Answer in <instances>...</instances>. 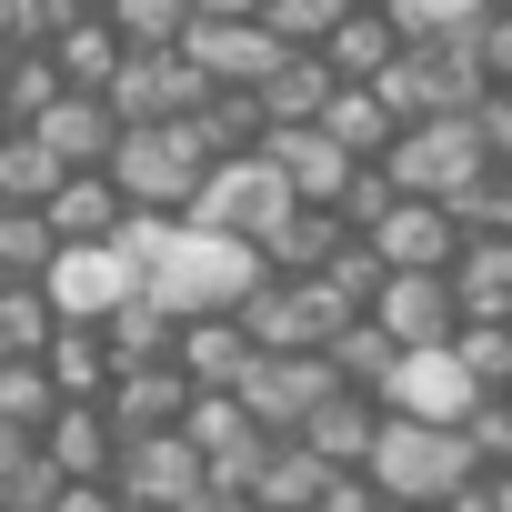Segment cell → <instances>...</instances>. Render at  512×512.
Here are the masks:
<instances>
[{
    "label": "cell",
    "mask_w": 512,
    "mask_h": 512,
    "mask_svg": "<svg viewBox=\"0 0 512 512\" xmlns=\"http://www.w3.org/2000/svg\"><path fill=\"white\" fill-rule=\"evenodd\" d=\"M121 251H131V292L161 302L171 322L181 312H241V292L272 272L251 231H211L191 211H131L121 221Z\"/></svg>",
    "instance_id": "6da1fadb"
},
{
    "label": "cell",
    "mask_w": 512,
    "mask_h": 512,
    "mask_svg": "<svg viewBox=\"0 0 512 512\" xmlns=\"http://www.w3.org/2000/svg\"><path fill=\"white\" fill-rule=\"evenodd\" d=\"M362 472H372V492H382V502H472V492H482L472 432H462V422L392 412V402H382V432H372Z\"/></svg>",
    "instance_id": "7a4b0ae2"
},
{
    "label": "cell",
    "mask_w": 512,
    "mask_h": 512,
    "mask_svg": "<svg viewBox=\"0 0 512 512\" xmlns=\"http://www.w3.org/2000/svg\"><path fill=\"white\" fill-rule=\"evenodd\" d=\"M292 201H302V191L282 181V161H272L262 141H241V151H211V161H201V181H191V201H181V211H191V221H211V231H251V241H262Z\"/></svg>",
    "instance_id": "3957f363"
},
{
    "label": "cell",
    "mask_w": 512,
    "mask_h": 512,
    "mask_svg": "<svg viewBox=\"0 0 512 512\" xmlns=\"http://www.w3.org/2000/svg\"><path fill=\"white\" fill-rule=\"evenodd\" d=\"M482 161H492L482 111H422V121H402V131L382 141V161H372V171H382L392 191H432V201H442V191H462Z\"/></svg>",
    "instance_id": "277c9868"
},
{
    "label": "cell",
    "mask_w": 512,
    "mask_h": 512,
    "mask_svg": "<svg viewBox=\"0 0 512 512\" xmlns=\"http://www.w3.org/2000/svg\"><path fill=\"white\" fill-rule=\"evenodd\" d=\"M201 141H191V121H121L111 131V181H121V201L131 211H181L191 201V181H201Z\"/></svg>",
    "instance_id": "5b68a950"
},
{
    "label": "cell",
    "mask_w": 512,
    "mask_h": 512,
    "mask_svg": "<svg viewBox=\"0 0 512 512\" xmlns=\"http://www.w3.org/2000/svg\"><path fill=\"white\" fill-rule=\"evenodd\" d=\"M111 502H181V512H201V502H211L201 442H191L181 422L121 432V442H111Z\"/></svg>",
    "instance_id": "8992f818"
},
{
    "label": "cell",
    "mask_w": 512,
    "mask_h": 512,
    "mask_svg": "<svg viewBox=\"0 0 512 512\" xmlns=\"http://www.w3.org/2000/svg\"><path fill=\"white\" fill-rule=\"evenodd\" d=\"M181 51H191V71L211 81V91H251V81H272V61L292 51L262 11H191L181 21Z\"/></svg>",
    "instance_id": "52a82bcc"
},
{
    "label": "cell",
    "mask_w": 512,
    "mask_h": 512,
    "mask_svg": "<svg viewBox=\"0 0 512 512\" xmlns=\"http://www.w3.org/2000/svg\"><path fill=\"white\" fill-rule=\"evenodd\" d=\"M181 432L201 442L211 502H221V492H251V472H262V452L282 442V432H262V422L241 412V392H201V382H191V402H181Z\"/></svg>",
    "instance_id": "ba28073f"
},
{
    "label": "cell",
    "mask_w": 512,
    "mask_h": 512,
    "mask_svg": "<svg viewBox=\"0 0 512 512\" xmlns=\"http://www.w3.org/2000/svg\"><path fill=\"white\" fill-rule=\"evenodd\" d=\"M352 231L372 241V262H382V272H432V262H452V241H462L452 211H442L432 191H382Z\"/></svg>",
    "instance_id": "9c48e42d"
},
{
    "label": "cell",
    "mask_w": 512,
    "mask_h": 512,
    "mask_svg": "<svg viewBox=\"0 0 512 512\" xmlns=\"http://www.w3.org/2000/svg\"><path fill=\"white\" fill-rule=\"evenodd\" d=\"M121 292H131V251H121V231H101V241H51L41 302H51L61 322H101Z\"/></svg>",
    "instance_id": "30bf717a"
},
{
    "label": "cell",
    "mask_w": 512,
    "mask_h": 512,
    "mask_svg": "<svg viewBox=\"0 0 512 512\" xmlns=\"http://www.w3.org/2000/svg\"><path fill=\"white\" fill-rule=\"evenodd\" d=\"M201 91H211V81L191 71V51H181V41L121 51V61H111V81H101V101H111L121 121H181V111H191Z\"/></svg>",
    "instance_id": "8fae6325"
},
{
    "label": "cell",
    "mask_w": 512,
    "mask_h": 512,
    "mask_svg": "<svg viewBox=\"0 0 512 512\" xmlns=\"http://www.w3.org/2000/svg\"><path fill=\"white\" fill-rule=\"evenodd\" d=\"M372 392H382L392 412H422V422H462L482 382L462 372V352H452V342H402V352L382 362V382H372Z\"/></svg>",
    "instance_id": "7c38bea8"
},
{
    "label": "cell",
    "mask_w": 512,
    "mask_h": 512,
    "mask_svg": "<svg viewBox=\"0 0 512 512\" xmlns=\"http://www.w3.org/2000/svg\"><path fill=\"white\" fill-rule=\"evenodd\" d=\"M332 382H342L332 352H251V372H241L231 392H241V412L262 422V432H302V412H312Z\"/></svg>",
    "instance_id": "4fadbf2b"
},
{
    "label": "cell",
    "mask_w": 512,
    "mask_h": 512,
    "mask_svg": "<svg viewBox=\"0 0 512 512\" xmlns=\"http://www.w3.org/2000/svg\"><path fill=\"white\" fill-rule=\"evenodd\" d=\"M362 312H372L392 342H452V322H462V302H452L442 262H432V272H382Z\"/></svg>",
    "instance_id": "5bb4252c"
},
{
    "label": "cell",
    "mask_w": 512,
    "mask_h": 512,
    "mask_svg": "<svg viewBox=\"0 0 512 512\" xmlns=\"http://www.w3.org/2000/svg\"><path fill=\"white\" fill-rule=\"evenodd\" d=\"M251 352H262V342L241 332V312H181V332H171V362H181L201 392H231V382L251 372Z\"/></svg>",
    "instance_id": "9a60e30c"
},
{
    "label": "cell",
    "mask_w": 512,
    "mask_h": 512,
    "mask_svg": "<svg viewBox=\"0 0 512 512\" xmlns=\"http://www.w3.org/2000/svg\"><path fill=\"white\" fill-rule=\"evenodd\" d=\"M21 131H41V141L61 151V171H71V161H111V131H121V111H111L101 91L61 81V91H51V101H41V111L21 121Z\"/></svg>",
    "instance_id": "2e32d148"
},
{
    "label": "cell",
    "mask_w": 512,
    "mask_h": 512,
    "mask_svg": "<svg viewBox=\"0 0 512 512\" xmlns=\"http://www.w3.org/2000/svg\"><path fill=\"white\" fill-rule=\"evenodd\" d=\"M41 211H51V231H61V241H101V231H121V221H131V201H121V181H111L101 161H71V171L51 181V201H41Z\"/></svg>",
    "instance_id": "e0dca14e"
},
{
    "label": "cell",
    "mask_w": 512,
    "mask_h": 512,
    "mask_svg": "<svg viewBox=\"0 0 512 512\" xmlns=\"http://www.w3.org/2000/svg\"><path fill=\"white\" fill-rule=\"evenodd\" d=\"M111 412L101 402H51V422H41V452L61 462V482H111Z\"/></svg>",
    "instance_id": "ac0fdd59"
},
{
    "label": "cell",
    "mask_w": 512,
    "mask_h": 512,
    "mask_svg": "<svg viewBox=\"0 0 512 512\" xmlns=\"http://www.w3.org/2000/svg\"><path fill=\"white\" fill-rule=\"evenodd\" d=\"M41 51H51V71H61V81H81V91H101V81H111V61H121L131 41L111 31V11H81V0H71V11L51 21V41H41Z\"/></svg>",
    "instance_id": "d6986e66"
},
{
    "label": "cell",
    "mask_w": 512,
    "mask_h": 512,
    "mask_svg": "<svg viewBox=\"0 0 512 512\" xmlns=\"http://www.w3.org/2000/svg\"><path fill=\"white\" fill-rule=\"evenodd\" d=\"M372 432H382V392L362 402V382H332V392L302 412V432H292V442H312V452H332V462H362V452H372Z\"/></svg>",
    "instance_id": "ffe728a7"
},
{
    "label": "cell",
    "mask_w": 512,
    "mask_h": 512,
    "mask_svg": "<svg viewBox=\"0 0 512 512\" xmlns=\"http://www.w3.org/2000/svg\"><path fill=\"white\" fill-rule=\"evenodd\" d=\"M442 282H452L462 312H502L512 302V231H462L452 262H442Z\"/></svg>",
    "instance_id": "44dd1931"
},
{
    "label": "cell",
    "mask_w": 512,
    "mask_h": 512,
    "mask_svg": "<svg viewBox=\"0 0 512 512\" xmlns=\"http://www.w3.org/2000/svg\"><path fill=\"white\" fill-rule=\"evenodd\" d=\"M41 372L61 382V402H101V392H111V332H101V322H51Z\"/></svg>",
    "instance_id": "7402d4cb"
},
{
    "label": "cell",
    "mask_w": 512,
    "mask_h": 512,
    "mask_svg": "<svg viewBox=\"0 0 512 512\" xmlns=\"http://www.w3.org/2000/svg\"><path fill=\"white\" fill-rule=\"evenodd\" d=\"M342 231H352V221H342L332 201H292V211L262 231V262H272V272H322Z\"/></svg>",
    "instance_id": "603a6c76"
},
{
    "label": "cell",
    "mask_w": 512,
    "mask_h": 512,
    "mask_svg": "<svg viewBox=\"0 0 512 512\" xmlns=\"http://www.w3.org/2000/svg\"><path fill=\"white\" fill-rule=\"evenodd\" d=\"M312 51H322V61H332L342 81H372V71H382V61L402 51V31L382 21V0H352V11H342V21H332V31L312 41Z\"/></svg>",
    "instance_id": "cb8c5ba5"
},
{
    "label": "cell",
    "mask_w": 512,
    "mask_h": 512,
    "mask_svg": "<svg viewBox=\"0 0 512 512\" xmlns=\"http://www.w3.org/2000/svg\"><path fill=\"white\" fill-rule=\"evenodd\" d=\"M332 61L322 51H282L272 61V81H251V101H262V121H322V101H332Z\"/></svg>",
    "instance_id": "d4e9b609"
},
{
    "label": "cell",
    "mask_w": 512,
    "mask_h": 512,
    "mask_svg": "<svg viewBox=\"0 0 512 512\" xmlns=\"http://www.w3.org/2000/svg\"><path fill=\"white\" fill-rule=\"evenodd\" d=\"M322 131H332L352 161H382V141H392L402 121L382 111V91H372V81H332V101H322Z\"/></svg>",
    "instance_id": "484cf974"
},
{
    "label": "cell",
    "mask_w": 512,
    "mask_h": 512,
    "mask_svg": "<svg viewBox=\"0 0 512 512\" xmlns=\"http://www.w3.org/2000/svg\"><path fill=\"white\" fill-rule=\"evenodd\" d=\"M51 211L41 201H0V282H41V262H51Z\"/></svg>",
    "instance_id": "4316f807"
},
{
    "label": "cell",
    "mask_w": 512,
    "mask_h": 512,
    "mask_svg": "<svg viewBox=\"0 0 512 512\" xmlns=\"http://www.w3.org/2000/svg\"><path fill=\"white\" fill-rule=\"evenodd\" d=\"M472 11H482V0H382V21H392L402 41H462Z\"/></svg>",
    "instance_id": "83f0119b"
},
{
    "label": "cell",
    "mask_w": 512,
    "mask_h": 512,
    "mask_svg": "<svg viewBox=\"0 0 512 512\" xmlns=\"http://www.w3.org/2000/svg\"><path fill=\"white\" fill-rule=\"evenodd\" d=\"M51 91H61L51 51H11V61H0V121H31V111H41Z\"/></svg>",
    "instance_id": "f1b7e54d"
},
{
    "label": "cell",
    "mask_w": 512,
    "mask_h": 512,
    "mask_svg": "<svg viewBox=\"0 0 512 512\" xmlns=\"http://www.w3.org/2000/svg\"><path fill=\"white\" fill-rule=\"evenodd\" d=\"M101 11H111V31H121L131 51H151V41H181L191 0H101Z\"/></svg>",
    "instance_id": "f546056e"
},
{
    "label": "cell",
    "mask_w": 512,
    "mask_h": 512,
    "mask_svg": "<svg viewBox=\"0 0 512 512\" xmlns=\"http://www.w3.org/2000/svg\"><path fill=\"white\" fill-rule=\"evenodd\" d=\"M462 432H472V462H512V392H472Z\"/></svg>",
    "instance_id": "4dcf8cb0"
},
{
    "label": "cell",
    "mask_w": 512,
    "mask_h": 512,
    "mask_svg": "<svg viewBox=\"0 0 512 512\" xmlns=\"http://www.w3.org/2000/svg\"><path fill=\"white\" fill-rule=\"evenodd\" d=\"M342 11H352V0H262V21H272V31L292 41V51H312V41H322V31H332Z\"/></svg>",
    "instance_id": "1f68e13d"
},
{
    "label": "cell",
    "mask_w": 512,
    "mask_h": 512,
    "mask_svg": "<svg viewBox=\"0 0 512 512\" xmlns=\"http://www.w3.org/2000/svg\"><path fill=\"white\" fill-rule=\"evenodd\" d=\"M61 11H71V0H0V41H11V51H41Z\"/></svg>",
    "instance_id": "d6a6232c"
},
{
    "label": "cell",
    "mask_w": 512,
    "mask_h": 512,
    "mask_svg": "<svg viewBox=\"0 0 512 512\" xmlns=\"http://www.w3.org/2000/svg\"><path fill=\"white\" fill-rule=\"evenodd\" d=\"M472 111H482V141H492V161H512V91L492 81V91H482Z\"/></svg>",
    "instance_id": "836d02e7"
},
{
    "label": "cell",
    "mask_w": 512,
    "mask_h": 512,
    "mask_svg": "<svg viewBox=\"0 0 512 512\" xmlns=\"http://www.w3.org/2000/svg\"><path fill=\"white\" fill-rule=\"evenodd\" d=\"M21 452H31V432H21V422H11V412H0V472H11V462H21Z\"/></svg>",
    "instance_id": "e575fe53"
},
{
    "label": "cell",
    "mask_w": 512,
    "mask_h": 512,
    "mask_svg": "<svg viewBox=\"0 0 512 512\" xmlns=\"http://www.w3.org/2000/svg\"><path fill=\"white\" fill-rule=\"evenodd\" d=\"M472 502H512V462H502V472H482V492H472Z\"/></svg>",
    "instance_id": "d590c367"
},
{
    "label": "cell",
    "mask_w": 512,
    "mask_h": 512,
    "mask_svg": "<svg viewBox=\"0 0 512 512\" xmlns=\"http://www.w3.org/2000/svg\"><path fill=\"white\" fill-rule=\"evenodd\" d=\"M191 11H262V0H191Z\"/></svg>",
    "instance_id": "8d00e7d4"
},
{
    "label": "cell",
    "mask_w": 512,
    "mask_h": 512,
    "mask_svg": "<svg viewBox=\"0 0 512 512\" xmlns=\"http://www.w3.org/2000/svg\"><path fill=\"white\" fill-rule=\"evenodd\" d=\"M0 61H11V41H0Z\"/></svg>",
    "instance_id": "74e56055"
},
{
    "label": "cell",
    "mask_w": 512,
    "mask_h": 512,
    "mask_svg": "<svg viewBox=\"0 0 512 512\" xmlns=\"http://www.w3.org/2000/svg\"><path fill=\"white\" fill-rule=\"evenodd\" d=\"M502 322H512V302H502Z\"/></svg>",
    "instance_id": "f35d334b"
},
{
    "label": "cell",
    "mask_w": 512,
    "mask_h": 512,
    "mask_svg": "<svg viewBox=\"0 0 512 512\" xmlns=\"http://www.w3.org/2000/svg\"><path fill=\"white\" fill-rule=\"evenodd\" d=\"M482 11H492V0H482Z\"/></svg>",
    "instance_id": "ab89813d"
},
{
    "label": "cell",
    "mask_w": 512,
    "mask_h": 512,
    "mask_svg": "<svg viewBox=\"0 0 512 512\" xmlns=\"http://www.w3.org/2000/svg\"><path fill=\"white\" fill-rule=\"evenodd\" d=\"M0 131H11V121H0Z\"/></svg>",
    "instance_id": "60d3db41"
},
{
    "label": "cell",
    "mask_w": 512,
    "mask_h": 512,
    "mask_svg": "<svg viewBox=\"0 0 512 512\" xmlns=\"http://www.w3.org/2000/svg\"><path fill=\"white\" fill-rule=\"evenodd\" d=\"M502 91H512V81H502Z\"/></svg>",
    "instance_id": "b9f144b4"
}]
</instances>
